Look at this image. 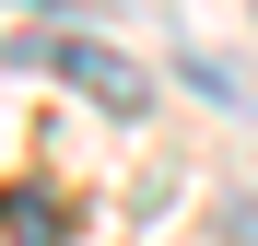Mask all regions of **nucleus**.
Listing matches in <instances>:
<instances>
[{
    "label": "nucleus",
    "instance_id": "nucleus-1",
    "mask_svg": "<svg viewBox=\"0 0 258 246\" xmlns=\"http://www.w3.org/2000/svg\"><path fill=\"white\" fill-rule=\"evenodd\" d=\"M59 82H71V94H94L106 117H141L153 106V82H141V59H117V47H94V35H59Z\"/></svg>",
    "mask_w": 258,
    "mask_h": 246
},
{
    "label": "nucleus",
    "instance_id": "nucleus-2",
    "mask_svg": "<svg viewBox=\"0 0 258 246\" xmlns=\"http://www.w3.org/2000/svg\"><path fill=\"white\" fill-rule=\"evenodd\" d=\"M0 234L12 246H59V199L47 188H0Z\"/></svg>",
    "mask_w": 258,
    "mask_h": 246
},
{
    "label": "nucleus",
    "instance_id": "nucleus-3",
    "mask_svg": "<svg viewBox=\"0 0 258 246\" xmlns=\"http://www.w3.org/2000/svg\"><path fill=\"white\" fill-rule=\"evenodd\" d=\"M47 24H59V0H0V59H35Z\"/></svg>",
    "mask_w": 258,
    "mask_h": 246
}]
</instances>
